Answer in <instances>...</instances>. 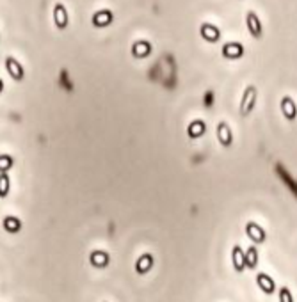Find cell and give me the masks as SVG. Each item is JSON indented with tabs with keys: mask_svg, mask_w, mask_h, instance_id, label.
Segmentation results:
<instances>
[{
	"mask_svg": "<svg viewBox=\"0 0 297 302\" xmlns=\"http://www.w3.org/2000/svg\"><path fill=\"white\" fill-rule=\"evenodd\" d=\"M256 98H258V91L255 85H248L242 93V102L239 105V114L240 117H248L251 112L255 111V105H256Z\"/></svg>",
	"mask_w": 297,
	"mask_h": 302,
	"instance_id": "obj_1",
	"label": "cell"
},
{
	"mask_svg": "<svg viewBox=\"0 0 297 302\" xmlns=\"http://www.w3.org/2000/svg\"><path fill=\"white\" fill-rule=\"evenodd\" d=\"M246 25H248L249 34L253 36V38L260 39V38L263 36L262 22H260V18H258V14L255 13V11H249V13L246 14Z\"/></svg>",
	"mask_w": 297,
	"mask_h": 302,
	"instance_id": "obj_2",
	"label": "cell"
},
{
	"mask_svg": "<svg viewBox=\"0 0 297 302\" xmlns=\"http://www.w3.org/2000/svg\"><path fill=\"white\" fill-rule=\"evenodd\" d=\"M246 235L249 236V240L253 242V244H263L267 240V233L260 224L256 222H248L246 224Z\"/></svg>",
	"mask_w": 297,
	"mask_h": 302,
	"instance_id": "obj_3",
	"label": "cell"
},
{
	"mask_svg": "<svg viewBox=\"0 0 297 302\" xmlns=\"http://www.w3.org/2000/svg\"><path fill=\"white\" fill-rule=\"evenodd\" d=\"M5 70H7L9 76L13 80H16V82H22V80L25 78V70H23V66L20 64L18 59H14V57L5 59Z\"/></svg>",
	"mask_w": 297,
	"mask_h": 302,
	"instance_id": "obj_4",
	"label": "cell"
},
{
	"mask_svg": "<svg viewBox=\"0 0 297 302\" xmlns=\"http://www.w3.org/2000/svg\"><path fill=\"white\" fill-rule=\"evenodd\" d=\"M53 23L57 27L59 31H64L70 23V18H68V11H66V5L64 4H55L53 5Z\"/></svg>",
	"mask_w": 297,
	"mask_h": 302,
	"instance_id": "obj_5",
	"label": "cell"
},
{
	"mask_svg": "<svg viewBox=\"0 0 297 302\" xmlns=\"http://www.w3.org/2000/svg\"><path fill=\"white\" fill-rule=\"evenodd\" d=\"M215 133H217V141H219V144H221L222 148H230L231 144H233V132H231L230 124H228V123L221 121V123L217 124Z\"/></svg>",
	"mask_w": 297,
	"mask_h": 302,
	"instance_id": "obj_6",
	"label": "cell"
},
{
	"mask_svg": "<svg viewBox=\"0 0 297 302\" xmlns=\"http://www.w3.org/2000/svg\"><path fill=\"white\" fill-rule=\"evenodd\" d=\"M280 109H281V114L285 115V119H289V121L297 119V107H296V102H294L290 96L281 98Z\"/></svg>",
	"mask_w": 297,
	"mask_h": 302,
	"instance_id": "obj_7",
	"label": "cell"
},
{
	"mask_svg": "<svg viewBox=\"0 0 297 302\" xmlns=\"http://www.w3.org/2000/svg\"><path fill=\"white\" fill-rule=\"evenodd\" d=\"M200 34L209 43H219L221 41V31L215 25H212V23H203L200 27Z\"/></svg>",
	"mask_w": 297,
	"mask_h": 302,
	"instance_id": "obj_8",
	"label": "cell"
},
{
	"mask_svg": "<svg viewBox=\"0 0 297 302\" xmlns=\"http://www.w3.org/2000/svg\"><path fill=\"white\" fill-rule=\"evenodd\" d=\"M244 46L240 43H226L224 46H222V57L224 59H240L242 55H244Z\"/></svg>",
	"mask_w": 297,
	"mask_h": 302,
	"instance_id": "obj_9",
	"label": "cell"
},
{
	"mask_svg": "<svg viewBox=\"0 0 297 302\" xmlns=\"http://www.w3.org/2000/svg\"><path fill=\"white\" fill-rule=\"evenodd\" d=\"M231 262H233V268L237 272L246 270V253L242 251L240 245H235V247L231 249Z\"/></svg>",
	"mask_w": 297,
	"mask_h": 302,
	"instance_id": "obj_10",
	"label": "cell"
},
{
	"mask_svg": "<svg viewBox=\"0 0 297 302\" xmlns=\"http://www.w3.org/2000/svg\"><path fill=\"white\" fill-rule=\"evenodd\" d=\"M151 44L148 43V41H135V43L132 44V57L133 59H146L148 55L151 53Z\"/></svg>",
	"mask_w": 297,
	"mask_h": 302,
	"instance_id": "obj_11",
	"label": "cell"
},
{
	"mask_svg": "<svg viewBox=\"0 0 297 302\" xmlns=\"http://www.w3.org/2000/svg\"><path fill=\"white\" fill-rule=\"evenodd\" d=\"M256 283H258V288L262 290L265 295H272L276 292V283L274 279H271V275L267 274H258L256 275Z\"/></svg>",
	"mask_w": 297,
	"mask_h": 302,
	"instance_id": "obj_12",
	"label": "cell"
},
{
	"mask_svg": "<svg viewBox=\"0 0 297 302\" xmlns=\"http://www.w3.org/2000/svg\"><path fill=\"white\" fill-rule=\"evenodd\" d=\"M205 133H207V123L201 119H196L192 121L191 124H189V128H187V135H189V139H200L203 137Z\"/></svg>",
	"mask_w": 297,
	"mask_h": 302,
	"instance_id": "obj_13",
	"label": "cell"
},
{
	"mask_svg": "<svg viewBox=\"0 0 297 302\" xmlns=\"http://www.w3.org/2000/svg\"><path fill=\"white\" fill-rule=\"evenodd\" d=\"M112 20H114V16H112L111 11H109V9H102V11L94 13V16H93V25L98 27V29H103V27L111 25Z\"/></svg>",
	"mask_w": 297,
	"mask_h": 302,
	"instance_id": "obj_14",
	"label": "cell"
},
{
	"mask_svg": "<svg viewBox=\"0 0 297 302\" xmlns=\"http://www.w3.org/2000/svg\"><path fill=\"white\" fill-rule=\"evenodd\" d=\"M89 262H91L93 266H96V268H105L109 265V262H111V256L105 251H93L91 256H89Z\"/></svg>",
	"mask_w": 297,
	"mask_h": 302,
	"instance_id": "obj_15",
	"label": "cell"
},
{
	"mask_svg": "<svg viewBox=\"0 0 297 302\" xmlns=\"http://www.w3.org/2000/svg\"><path fill=\"white\" fill-rule=\"evenodd\" d=\"M151 266H153V256L151 254H142L141 258H139L137 262H135V272L141 275L148 274V272L151 270Z\"/></svg>",
	"mask_w": 297,
	"mask_h": 302,
	"instance_id": "obj_16",
	"label": "cell"
},
{
	"mask_svg": "<svg viewBox=\"0 0 297 302\" xmlns=\"http://www.w3.org/2000/svg\"><path fill=\"white\" fill-rule=\"evenodd\" d=\"M2 226H4V229L7 233H18V231L22 229V221L18 217H14V215H7L4 219V222H2Z\"/></svg>",
	"mask_w": 297,
	"mask_h": 302,
	"instance_id": "obj_17",
	"label": "cell"
},
{
	"mask_svg": "<svg viewBox=\"0 0 297 302\" xmlns=\"http://www.w3.org/2000/svg\"><path fill=\"white\" fill-rule=\"evenodd\" d=\"M258 266V249L256 247H249L246 251V268H256Z\"/></svg>",
	"mask_w": 297,
	"mask_h": 302,
	"instance_id": "obj_18",
	"label": "cell"
},
{
	"mask_svg": "<svg viewBox=\"0 0 297 302\" xmlns=\"http://www.w3.org/2000/svg\"><path fill=\"white\" fill-rule=\"evenodd\" d=\"M9 190H11V180H9V174L0 173V199L7 197Z\"/></svg>",
	"mask_w": 297,
	"mask_h": 302,
	"instance_id": "obj_19",
	"label": "cell"
},
{
	"mask_svg": "<svg viewBox=\"0 0 297 302\" xmlns=\"http://www.w3.org/2000/svg\"><path fill=\"white\" fill-rule=\"evenodd\" d=\"M14 158L11 155H0V173H7L13 167Z\"/></svg>",
	"mask_w": 297,
	"mask_h": 302,
	"instance_id": "obj_20",
	"label": "cell"
},
{
	"mask_svg": "<svg viewBox=\"0 0 297 302\" xmlns=\"http://www.w3.org/2000/svg\"><path fill=\"white\" fill-rule=\"evenodd\" d=\"M280 302H294L292 293H290V290L287 286L280 288Z\"/></svg>",
	"mask_w": 297,
	"mask_h": 302,
	"instance_id": "obj_21",
	"label": "cell"
},
{
	"mask_svg": "<svg viewBox=\"0 0 297 302\" xmlns=\"http://www.w3.org/2000/svg\"><path fill=\"white\" fill-rule=\"evenodd\" d=\"M4 91V82H2V78H0V93Z\"/></svg>",
	"mask_w": 297,
	"mask_h": 302,
	"instance_id": "obj_22",
	"label": "cell"
}]
</instances>
